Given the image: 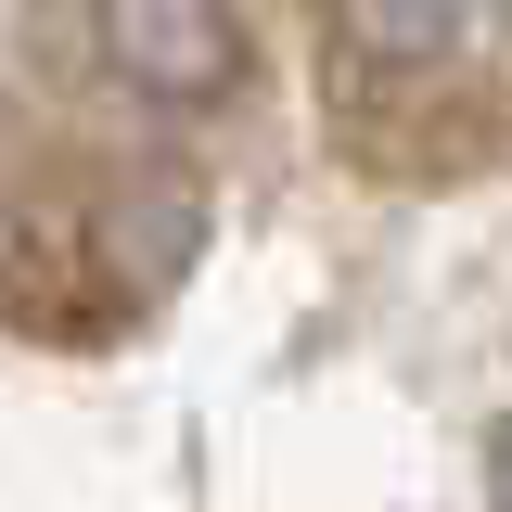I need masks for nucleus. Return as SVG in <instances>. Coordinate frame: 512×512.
<instances>
[{
    "label": "nucleus",
    "instance_id": "nucleus-1",
    "mask_svg": "<svg viewBox=\"0 0 512 512\" xmlns=\"http://www.w3.org/2000/svg\"><path fill=\"white\" fill-rule=\"evenodd\" d=\"M192 256H205V192L180 167H103L64 192H13L0 205V333L103 346L180 295Z\"/></svg>",
    "mask_w": 512,
    "mask_h": 512
},
{
    "label": "nucleus",
    "instance_id": "nucleus-2",
    "mask_svg": "<svg viewBox=\"0 0 512 512\" xmlns=\"http://www.w3.org/2000/svg\"><path fill=\"white\" fill-rule=\"evenodd\" d=\"M103 64L141 103L205 116L244 90V0H103Z\"/></svg>",
    "mask_w": 512,
    "mask_h": 512
},
{
    "label": "nucleus",
    "instance_id": "nucleus-3",
    "mask_svg": "<svg viewBox=\"0 0 512 512\" xmlns=\"http://www.w3.org/2000/svg\"><path fill=\"white\" fill-rule=\"evenodd\" d=\"M474 0H333V52H346V90H436L448 52H461Z\"/></svg>",
    "mask_w": 512,
    "mask_h": 512
},
{
    "label": "nucleus",
    "instance_id": "nucleus-4",
    "mask_svg": "<svg viewBox=\"0 0 512 512\" xmlns=\"http://www.w3.org/2000/svg\"><path fill=\"white\" fill-rule=\"evenodd\" d=\"M487 512H512V410H500V436H487Z\"/></svg>",
    "mask_w": 512,
    "mask_h": 512
}]
</instances>
